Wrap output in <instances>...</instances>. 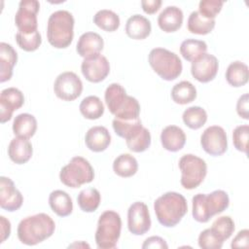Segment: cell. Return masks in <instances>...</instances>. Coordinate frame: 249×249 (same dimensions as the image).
<instances>
[{"label": "cell", "mask_w": 249, "mask_h": 249, "mask_svg": "<svg viewBox=\"0 0 249 249\" xmlns=\"http://www.w3.org/2000/svg\"><path fill=\"white\" fill-rule=\"evenodd\" d=\"M106 105L116 119L130 121L139 118L140 104L138 100L126 94L125 89L117 83L109 85L104 93Z\"/></svg>", "instance_id": "2"}, {"label": "cell", "mask_w": 249, "mask_h": 249, "mask_svg": "<svg viewBox=\"0 0 249 249\" xmlns=\"http://www.w3.org/2000/svg\"><path fill=\"white\" fill-rule=\"evenodd\" d=\"M40 3L37 0H21L15 16V23L21 33H34L38 31L37 14Z\"/></svg>", "instance_id": "11"}, {"label": "cell", "mask_w": 249, "mask_h": 249, "mask_svg": "<svg viewBox=\"0 0 249 249\" xmlns=\"http://www.w3.org/2000/svg\"><path fill=\"white\" fill-rule=\"evenodd\" d=\"M93 22L96 26L107 32L116 31L120 26L119 16L111 10H100L93 17Z\"/></svg>", "instance_id": "35"}, {"label": "cell", "mask_w": 249, "mask_h": 249, "mask_svg": "<svg viewBox=\"0 0 249 249\" xmlns=\"http://www.w3.org/2000/svg\"><path fill=\"white\" fill-rule=\"evenodd\" d=\"M127 228L134 235H143L151 228L148 206L142 201L132 203L127 210Z\"/></svg>", "instance_id": "13"}, {"label": "cell", "mask_w": 249, "mask_h": 249, "mask_svg": "<svg viewBox=\"0 0 249 249\" xmlns=\"http://www.w3.org/2000/svg\"><path fill=\"white\" fill-rule=\"evenodd\" d=\"M182 119L188 127L198 129L205 124L207 121V113L199 106H192L183 112Z\"/></svg>", "instance_id": "36"}, {"label": "cell", "mask_w": 249, "mask_h": 249, "mask_svg": "<svg viewBox=\"0 0 249 249\" xmlns=\"http://www.w3.org/2000/svg\"><path fill=\"white\" fill-rule=\"evenodd\" d=\"M81 71L89 82L99 83L109 75L110 64L104 55L97 53L84 58L81 64Z\"/></svg>", "instance_id": "14"}, {"label": "cell", "mask_w": 249, "mask_h": 249, "mask_svg": "<svg viewBox=\"0 0 249 249\" xmlns=\"http://www.w3.org/2000/svg\"><path fill=\"white\" fill-rule=\"evenodd\" d=\"M23 202L21 193L9 177H0V206L9 212L18 210Z\"/></svg>", "instance_id": "16"}, {"label": "cell", "mask_w": 249, "mask_h": 249, "mask_svg": "<svg viewBox=\"0 0 249 249\" xmlns=\"http://www.w3.org/2000/svg\"><path fill=\"white\" fill-rule=\"evenodd\" d=\"M112 125L116 134L125 140L134 137L143 127L139 118L130 121H124L115 118L112 122Z\"/></svg>", "instance_id": "32"}, {"label": "cell", "mask_w": 249, "mask_h": 249, "mask_svg": "<svg viewBox=\"0 0 249 249\" xmlns=\"http://www.w3.org/2000/svg\"><path fill=\"white\" fill-rule=\"evenodd\" d=\"M192 203L193 218L198 223H206L229 207L230 198L225 191L216 190L210 194H196Z\"/></svg>", "instance_id": "4"}, {"label": "cell", "mask_w": 249, "mask_h": 249, "mask_svg": "<svg viewBox=\"0 0 249 249\" xmlns=\"http://www.w3.org/2000/svg\"><path fill=\"white\" fill-rule=\"evenodd\" d=\"M200 145L211 156L223 155L228 150V138L225 129L219 125L207 127L200 136Z\"/></svg>", "instance_id": "12"}, {"label": "cell", "mask_w": 249, "mask_h": 249, "mask_svg": "<svg viewBox=\"0 0 249 249\" xmlns=\"http://www.w3.org/2000/svg\"><path fill=\"white\" fill-rule=\"evenodd\" d=\"M154 210L160 225L166 228L175 227L188 211L187 200L179 193L167 192L154 202Z\"/></svg>", "instance_id": "3"}, {"label": "cell", "mask_w": 249, "mask_h": 249, "mask_svg": "<svg viewBox=\"0 0 249 249\" xmlns=\"http://www.w3.org/2000/svg\"><path fill=\"white\" fill-rule=\"evenodd\" d=\"M183 19L184 15L180 8L176 6H167L159 15L158 24L162 31L171 33L177 31L182 26Z\"/></svg>", "instance_id": "20"}, {"label": "cell", "mask_w": 249, "mask_h": 249, "mask_svg": "<svg viewBox=\"0 0 249 249\" xmlns=\"http://www.w3.org/2000/svg\"><path fill=\"white\" fill-rule=\"evenodd\" d=\"M249 125L242 124L236 126L232 131V142L236 150L247 154L248 152Z\"/></svg>", "instance_id": "40"}, {"label": "cell", "mask_w": 249, "mask_h": 249, "mask_svg": "<svg viewBox=\"0 0 249 249\" xmlns=\"http://www.w3.org/2000/svg\"><path fill=\"white\" fill-rule=\"evenodd\" d=\"M210 229L221 240L225 241L233 233L234 222L230 216H221L213 222Z\"/></svg>", "instance_id": "37"}, {"label": "cell", "mask_w": 249, "mask_h": 249, "mask_svg": "<svg viewBox=\"0 0 249 249\" xmlns=\"http://www.w3.org/2000/svg\"><path fill=\"white\" fill-rule=\"evenodd\" d=\"M171 98L180 105L191 103L196 98V89L189 81L179 82L171 89Z\"/></svg>", "instance_id": "28"}, {"label": "cell", "mask_w": 249, "mask_h": 249, "mask_svg": "<svg viewBox=\"0 0 249 249\" xmlns=\"http://www.w3.org/2000/svg\"><path fill=\"white\" fill-rule=\"evenodd\" d=\"M142 248H168L165 240L160 236H150L142 244Z\"/></svg>", "instance_id": "45"}, {"label": "cell", "mask_w": 249, "mask_h": 249, "mask_svg": "<svg viewBox=\"0 0 249 249\" xmlns=\"http://www.w3.org/2000/svg\"><path fill=\"white\" fill-rule=\"evenodd\" d=\"M101 200L100 193L95 188H87L82 190L77 197L78 205L84 212H93L95 211Z\"/></svg>", "instance_id": "33"}, {"label": "cell", "mask_w": 249, "mask_h": 249, "mask_svg": "<svg viewBox=\"0 0 249 249\" xmlns=\"http://www.w3.org/2000/svg\"><path fill=\"white\" fill-rule=\"evenodd\" d=\"M18 61V53L8 43H0V82L9 81L13 76L14 66Z\"/></svg>", "instance_id": "23"}, {"label": "cell", "mask_w": 249, "mask_h": 249, "mask_svg": "<svg viewBox=\"0 0 249 249\" xmlns=\"http://www.w3.org/2000/svg\"><path fill=\"white\" fill-rule=\"evenodd\" d=\"M0 225H1V243H3L11 233V223L4 216H0Z\"/></svg>", "instance_id": "47"}, {"label": "cell", "mask_w": 249, "mask_h": 249, "mask_svg": "<svg viewBox=\"0 0 249 249\" xmlns=\"http://www.w3.org/2000/svg\"><path fill=\"white\" fill-rule=\"evenodd\" d=\"M206 51L207 44L201 40L187 39L183 41L180 46V53L186 60L191 62H193L201 54L205 53Z\"/></svg>", "instance_id": "34"}, {"label": "cell", "mask_w": 249, "mask_h": 249, "mask_svg": "<svg viewBox=\"0 0 249 249\" xmlns=\"http://www.w3.org/2000/svg\"><path fill=\"white\" fill-rule=\"evenodd\" d=\"M49 204L52 210L59 217H66L73 211L72 198L62 190H55L50 194Z\"/></svg>", "instance_id": "25"}, {"label": "cell", "mask_w": 249, "mask_h": 249, "mask_svg": "<svg viewBox=\"0 0 249 249\" xmlns=\"http://www.w3.org/2000/svg\"><path fill=\"white\" fill-rule=\"evenodd\" d=\"M94 178V170L88 160L83 157H74L61 168L59 179L62 184L70 188H79L90 183Z\"/></svg>", "instance_id": "8"}, {"label": "cell", "mask_w": 249, "mask_h": 249, "mask_svg": "<svg viewBox=\"0 0 249 249\" xmlns=\"http://www.w3.org/2000/svg\"><path fill=\"white\" fill-rule=\"evenodd\" d=\"M236 112L238 116L244 120L249 119L248 114V93H244L241 95L236 103Z\"/></svg>", "instance_id": "43"}, {"label": "cell", "mask_w": 249, "mask_h": 249, "mask_svg": "<svg viewBox=\"0 0 249 249\" xmlns=\"http://www.w3.org/2000/svg\"><path fill=\"white\" fill-rule=\"evenodd\" d=\"M55 230L54 221L46 213H38L22 219L18 226V237L25 245L32 246L51 237Z\"/></svg>", "instance_id": "1"}, {"label": "cell", "mask_w": 249, "mask_h": 249, "mask_svg": "<svg viewBox=\"0 0 249 249\" xmlns=\"http://www.w3.org/2000/svg\"><path fill=\"white\" fill-rule=\"evenodd\" d=\"M160 142L165 150L178 152L186 143V134L184 130L177 125H167L160 133Z\"/></svg>", "instance_id": "22"}, {"label": "cell", "mask_w": 249, "mask_h": 249, "mask_svg": "<svg viewBox=\"0 0 249 249\" xmlns=\"http://www.w3.org/2000/svg\"><path fill=\"white\" fill-rule=\"evenodd\" d=\"M224 1L221 0H201L198 4V13L206 18L214 19L221 12Z\"/></svg>", "instance_id": "41"}, {"label": "cell", "mask_w": 249, "mask_h": 249, "mask_svg": "<svg viewBox=\"0 0 249 249\" xmlns=\"http://www.w3.org/2000/svg\"><path fill=\"white\" fill-rule=\"evenodd\" d=\"M224 241L221 240L211 229L202 231L198 235V246L202 249H220Z\"/></svg>", "instance_id": "42"}, {"label": "cell", "mask_w": 249, "mask_h": 249, "mask_svg": "<svg viewBox=\"0 0 249 249\" xmlns=\"http://www.w3.org/2000/svg\"><path fill=\"white\" fill-rule=\"evenodd\" d=\"M122 219L113 210L104 211L98 219L95 231V242L100 249L115 248L121 235Z\"/></svg>", "instance_id": "7"}, {"label": "cell", "mask_w": 249, "mask_h": 249, "mask_svg": "<svg viewBox=\"0 0 249 249\" xmlns=\"http://www.w3.org/2000/svg\"><path fill=\"white\" fill-rule=\"evenodd\" d=\"M148 60L152 69L165 81H173L182 73L181 59L175 53L166 49H153L149 53Z\"/></svg>", "instance_id": "6"}, {"label": "cell", "mask_w": 249, "mask_h": 249, "mask_svg": "<svg viewBox=\"0 0 249 249\" xmlns=\"http://www.w3.org/2000/svg\"><path fill=\"white\" fill-rule=\"evenodd\" d=\"M74 18L65 10L53 12L48 20L47 38L49 43L56 49H65L73 41Z\"/></svg>", "instance_id": "5"}, {"label": "cell", "mask_w": 249, "mask_h": 249, "mask_svg": "<svg viewBox=\"0 0 249 249\" xmlns=\"http://www.w3.org/2000/svg\"><path fill=\"white\" fill-rule=\"evenodd\" d=\"M125 141L126 146L130 151L134 153H142L151 145V133L146 127L143 126L134 137Z\"/></svg>", "instance_id": "39"}, {"label": "cell", "mask_w": 249, "mask_h": 249, "mask_svg": "<svg viewBox=\"0 0 249 249\" xmlns=\"http://www.w3.org/2000/svg\"><path fill=\"white\" fill-rule=\"evenodd\" d=\"M113 170L120 177H131L138 170V162L130 154H121L114 160Z\"/></svg>", "instance_id": "29"}, {"label": "cell", "mask_w": 249, "mask_h": 249, "mask_svg": "<svg viewBox=\"0 0 249 249\" xmlns=\"http://www.w3.org/2000/svg\"><path fill=\"white\" fill-rule=\"evenodd\" d=\"M151 31V21L141 15H133L126 20L125 33L133 40H143L150 35Z\"/></svg>", "instance_id": "24"}, {"label": "cell", "mask_w": 249, "mask_h": 249, "mask_svg": "<svg viewBox=\"0 0 249 249\" xmlns=\"http://www.w3.org/2000/svg\"><path fill=\"white\" fill-rule=\"evenodd\" d=\"M79 109L88 120H97L104 114V105L100 98L95 95L85 97L80 103Z\"/></svg>", "instance_id": "31"}, {"label": "cell", "mask_w": 249, "mask_h": 249, "mask_svg": "<svg viewBox=\"0 0 249 249\" xmlns=\"http://www.w3.org/2000/svg\"><path fill=\"white\" fill-rule=\"evenodd\" d=\"M103 47L104 41L98 33L86 32L80 36L76 46V51L80 56L87 58L100 53Z\"/></svg>", "instance_id": "18"}, {"label": "cell", "mask_w": 249, "mask_h": 249, "mask_svg": "<svg viewBox=\"0 0 249 249\" xmlns=\"http://www.w3.org/2000/svg\"><path fill=\"white\" fill-rule=\"evenodd\" d=\"M248 237H249V231L247 229L238 231V233L232 239L231 247V248L248 247Z\"/></svg>", "instance_id": "44"}, {"label": "cell", "mask_w": 249, "mask_h": 249, "mask_svg": "<svg viewBox=\"0 0 249 249\" xmlns=\"http://www.w3.org/2000/svg\"><path fill=\"white\" fill-rule=\"evenodd\" d=\"M16 41L21 50L25 52H34L40 47L42 37L39 31L34 33H21L18 31L16 34Z\"/></svg>", "instance_id": "38"}, {"label": "cell", "mask_w": 249, "mask_h": 249, "mask_svg": "<svg viewBox=\"0 0 249 249\" xmlns=\"http://www.w3.org/2000/svg\"><path fill=\"white\" fill-rule=\"evenodd\" d=\"M219 62L215 55L203 53L195 59L191 65V73L193 77L200 83H208L212 81L218 72Z\"/></svg>", "instance_id": "15"}, {"label": "cell", "mask_w": 249, "mask_h": 249, "mask_svg": "<svg viewBox=\"0 0 249 249\" xmlns=\"http://www.w3.org/2000/svg\"><path fill=\"white\" fill-rule=\"evenodd\" d=\"M188 30L191 33L198 35H206L215 27V19H209L201 16L198 11L191 13L187 22Z\"/></svg>", "instance_id": "30"}, {"label": "cell", "mask_w": 249, "mask_h": 249, "mask_svg": "<svg viewBox=\"0 0 249 249\" xmlns=\"http://www.w3.org/2000/svg\"><path fill=\"white\" fill-rule=\"evenodd\" d=\"M181 170L180 183L183 188L193 190L198 187L207 174V164L204 160L193 154H186L179 160Z\"/></svg>", "instance_id": "9"}, {"label": "cell", "mask_w": 249, "mask_h": 249, "mask_svg": "<svg viewBox=\"0 0 249 249\" xmlns=\"http://www.w3.org/2000/svg\"><path fill=\"white\" fill-rule=\"evenodd\" d=\"M24 103L23 93L17 88H7L0 93V119L4 124L12 119L14 111Z\"/></svg>", "instance_id": "17"}, {"label": "cell", "mask_w": 249, "mask_h": 249, "mask_svg": "<svg viewBox=\"0 0 249 249\" xmlns=\"http://www.w3.org/2000/svg\"><path fill=\"white\" fill-rule=\"evenodd\" d=\"M161 3L160 0H142L141 6L146 14L153 15L160 10Z\"/></svg>", "instance_id": "46"}, {"label": "cell", "mask_w": 249, "mask_h": 249, "mask_svg": "<svg viewBox=\"0 0 249 249\" xmlns=\"http://www.w3.org/2000/svg\"><path fill=\"white\" fill-rule=\"evenodd\" d=\"M53 91L58 98L64 101H73L81 95L83 83L77 74L66 71L56 77L53 84Z\"/></svg>", "instance_id": "10"}, {"label": "cell", "mask_w": 249, "mask_h": 249, "mask_svg": "<svg viewBox=\"0 0 249 249\" xmlns=\"http://www.w3.org/2000/svg\"><path fill=\"white\" fill-rule=\"evenodd\" d=\"M37 130L36 118L28 113L18 115L13 123V132L15 135L22 138H31Z\"/></svg>", "instance_id": "26"}, {"label": "cell", "mask_w": 249, "mask_h": 249, "mask_svg": "<svg viewBox=\"0 0 249 249\" xmlns=\"http://www.w3.org/2000/svg\"><path fill=\"white\" fill-rule=\"evenodd\" d=\"M248 78V66L239 60L231 62L226 70V80L231 87L239 88L244 86L247 84Z\"/></svg>", "instance_id": "27"}, {"label": "cell", "mask_w": 249, "mask_h": 249, "mask_svg": "<svg viewBox=\"0 0 249 249\" xmlns=\"http://www.w3.org/2000/svg\"><path fill=\"white\" fill-rule=\"evenodd\" d=\"M85 142L90 151L95 153L103 152L111 143V135L105 126H92L87 131Z\"/></svg>", "instance_id": "19"}, {"label": "cell", "mask_w": 249, "mask_h": 249, "mask_svg": "<svg viewBox=\"0 0 249 249\" xmlns=\"http://www.w3.org/2000/svg\"><path fill=\"white\" fill-rule=\"evenodd\" d=\"M33 153L32 144L26 138L15 137L11 140L8 147V155L11 160L17 164L27 162Z\"/></svg>", "instance_id": "21"}]
</instances>
